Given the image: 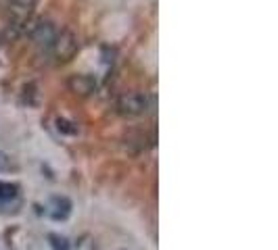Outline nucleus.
I'll return each mask as SVG.
<instances>
[{"label": "nucleus", "mask_w": 278, "mask_h": 250, "mask_svg": "<svg viewBox=\"0 0 278 250\" xmlns=\"http://www.w3.org/2000/svg\"><path fill=\"white\" fill-rule=\"evenodd\" d=\"M57 127H59V131H63V134H69V136L78 134V127H73V123L67 121V119H57Z\"/></svg>", "instance_id": "9"}, {"label": "nucleus", "mask_w": 278, "mask_h": 250, "mask_svg": "<svg viewBox=\"0 0 278 250\" xmlns=\"http://www.w3.org/2000/svg\"><path fill=\"white\" fill-rule=\"evenodd\" d=\"M48 240H51L52 250H69V242H67V238H63V235L51 234V235H48Z\"/></svg>", "instance_id": "8"}, {"label": "nucleus", "mask_w": 278, "mask_h": 250, "mask_svg": "<svg viewBox=\"0 0 278 250\" xmlns=\"http://www.w3.org/2000/svg\"><path fill=\"white\" fill-rule=\"evenodd\" d=\"M71 213V200L65 198V196H54L52 198V211H51V217L54 221H63L69 217Z\"/></svg>", "instance_id": "6"}, {"label": "nucleus", "mask_w": 278, "mask_h": 250, "mask_svg": "<svg viewBox=\"0 0 278 250\" xmlns=\"http://www.w3.org/2000/svg\"><path fill=\"white\" fill-rule=\"evenodd\" d=\"M78 38H75L73 31L63 30L61 33H57V40L52 44V50H54V57H57L59 62H67L75 57L78 52Z\"/></svg>", "instance_id": "1"}, {"label": "nucleus", "mask_w": 278, "mask_h": 250, "mask_svg": "<svg viewBox=\"0 0 278 250\" xmlns=\"http://www.w3.org/2000/svg\"><path fill=\"white\" fill-rule=\"evenodd\" d=\"M67 88H69V92H73L75 96H90L96 90V79L92 75L75 73L67 79Z\"/></svg>", "instance_id": "3"}, {"label": "nucleus", "mask_w": 278, "mask_h": 250, "mask_svg": "<svg viewBox=\"0 0 278 250\" xmlns=\"http://www.w3.org/2000/svg\"><path fill=\"white\" fill-rule=\"evenodd\" d=\"M147 107H149L147 96L138 94V92L123 94V96H120V100H117V113L123 117H138L147 110Z\"/></svg>", "instance_id": "2"}, {"label": "nucleus", "mask_w": 278, "mask_h": 250, "mask_svg": "<svg viewBox=\"0 0 278 250\" xmlns=\"http://www.w3.org/2000/svg\"><path fill=\"white\" fill-rule=\"evenodd\" d=\"M57 30H54V25L51 21H40V23L34 27V33H32V40L36 42L38 46L42 48H52L54 40H57Z\"/></svg>", "instance_id": "4"}, {"label": "nucleus", "mask_w": 278, "mask_h": 250, "mask_svg": "<svg viewBox=\"0 0 278 250\" xmlns=\"http://www.w3.org/2000/svg\"><path fill=\"white\" fill-rule=\"evenodd\" d=\"M36 4V0H13L11 4V13H13V19H15L17 25H21L23 21L30 17V13Z\"/></svg>", "instance_id": "5"}, {"label": "nucleus", "mask_w": 278, "mask_h": 250, "mask_svg": "<svg viewBox=\"0 0 278 250\" xmlns=\"http://www.w3.org/2000/svg\"><path fill=\"white\" fill-rule=\"evenodd\" d=\"M17 196V186L11 182H0V200L2 203H9Z\"/></svg>", "instance_id": "7"}]
</instances>
